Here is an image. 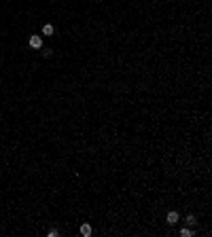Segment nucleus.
Returning a JSON list of instances; mask_svg holds the SVG:
<instances>
[{
	"label": "nucleus",
	"mask_w": 212,
	"mask_h": 237,
	"mask_svg": "<svg viewBox=\"0 0 212 237\" xmlns=\"http://www.w3.org/2000/svg\"><path fill=\"white\" fill-rule=\"evenodd\" d=\"M30 47L32 49H40L43 47V38H40L38 34H32L30 36Z\"/></svg>",
	"instance_id": "1"
},
{
	"label": "nucleus",
	"mask_w": 212,
	"mask_h": 237,
	"mask_svg": "<svg viewBox=\"0 0 212 237\" xmlns=\"http://www.w3.org/2000/svg\"><path fill=\"white\" fill-rule=\"evenodd\" d=\"M168 225H176L178 220H180V216H178V212H168Z\"/></svg>",
	"instance_id": "2"
},
{
	"label": "nucleus",
	"mask_w": 212,
	"mask_h": 237,
	"mask_svg": "<svg viewBox=\"0 0 212 237\" xmlns=\"http://www.w3.org/2000/svg\"><path fill=\"white\" fill-rule=\"evenodd\" d=\"M81 235L83 237H89V235H91V226H89V225H81Z\"/></svg>",
	"instance_id": "3"
},
{
	"label": "nucleus",
	"mask_w": 212,
	"mask_h": 237,
	"mask_svg": "<svg viewBox=\"0 0 212 237\" xmlns=\"http://www.w3.org/2000/svg\"><path fill=\"white\" fill-rule=\"evenodd\" d=\"M43 34L53 36V25H51V24H45V25H43Z\"/></svg>",
	"instance_id": "4"
},
{
	"label": "nucleus",
	"mask_w": 212,
	"mask_h": 237,
	"mask_svg": "<svg viewBox=\"0 0 212 237\" xmlns=\"http://www.w3.org/2000/svg\"><path fill=\"white\" fill-rule=\"evenodd\" d=\"M185 222H187L189 226H195V225H197V220H195V216H193V214H189L187 218H185Z\"/></svg>",
	"instance_id": "5"
},
{
	"label": "nucleus",
	"mask_w": 212,
	"mask_h": 237,
	"mask_svg": "<svg viewBox=\"0 0 212 237\" xmlns=\"http://www.w3.org/2000/svg\"><path fill=\"white\" fill-rule=\"evenodd\" d=\"M180 237H191V231L189 229H180Z\"/></svg>",
	"instance_id": "6"
},
{
	"label": "nucleus",
	"mask_w": 212,
	"mask_h": 237,
	"mask_svg": "<svg viewBox=\"0 0 212 237\" xmlns=\"http://www.w3.org/2000/svg\"><path fill=\"white\" fill-rule=\"evenodd\" d=\"M58 235H59L58 229H51V231H49V237H58Z\"/></svg>",
	"instance_id": "7"
},
{
	"label": "nucleus",
	"mask_w": 212,
	"mask_h": 237,
	"mask_svg": "<svg viewBox=\"0 0 212 237\" xmlns=\"http://www.w3.org/2000/svg\"><path fill=\"white\" fill-rule=\"evenodd\" d=\"M43 55H45V57H51V55H53V51H51V49H45V51H43Z\"/></svg>",
	"instance_id": "8"
}]
</instances>
